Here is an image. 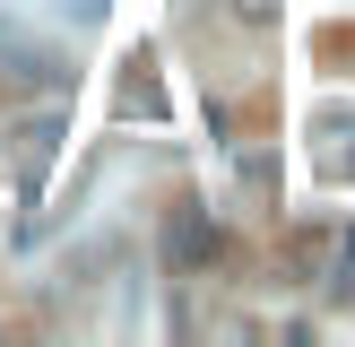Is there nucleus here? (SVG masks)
I'll return each instance as SVG.
<instances>
[{
	"label": "nucleus",
	"mask_w": 355,
	"mask_h": 347,
	"mask_svg": "<svg viewBox=\"0 0 355 347\" xmlns=\"http://www.w3.org/2000/svg\"><path fill=\"white\" fill-rule=\"evenodd\" d=\"M156 104H165V96H156V78H130V87H121V113H156Z\"/></svg>",
	"instance_id": "f03ea898"
},
{
	"label": "nucleus",
	"mask_w": 355,
	"mask_h": 347,
	"mask_svg": "<svg viewBox=\"0 0 355 347\" xmlns=\"http://www.w3.org/2000/svg\"><path fill=\"white\" fill-rule=\"evenodd\" d=\"M165 252L182 260V269H200V260L217 252V226H208L200 208H173V226H165Z\"/></svg>",
	"instance_id": "f257e3e1"
},
{
	"label": "nucleus",
	"mask_w": 355,
	"mask_h": 347,
	"mask_svg": "<svg viewBox=\"0 0 355 347\" xmlns=\"http://www.w3.org/2000/svg\"><path fill=\"white\" fill-rule=\"evenodd\" d=\"M347 278H355V235H347Z\"/></svg>",
	"instance_id": "7ed1b4c3"
}]
</instances>
